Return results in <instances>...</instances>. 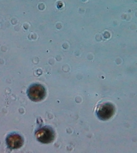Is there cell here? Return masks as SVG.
I'll return each instance as SVG.
<instances>
[{"mask_svg": "<svg viewBox=\"0 0 137 153\" xmlns=\"http://www.w3.org/2000/svg\"><path fill=\"white\" fill-rule=\"evenodd\" d=\"M37 140L43 143H51L55 138V133L53 129L49 127L44 126L38 129L35 133Z\"/></svg>", "mask_w": 137, "mask_h": 153, "instance_id": "cell-1", "label": "cell"}, {"mask_svg": "<svg viewBox=\"0 0 137 153\" xmlns=\"http://www.w3.org/2000/svg\"><path fill=\"white\" fill-rule=\"evenodd\" d=\"M28 95L32 101L38 102L43 100L46 96V91L41 85H32L28 91Z\"/></svg>", "mask_w": 137, "mask_h": 153, "instance_id": "cell-2", "label": "cell"}, {"mask_svg": "<svg viewBox=\"0 0 137 153\" xmlns=\"http://www.w3.org/2000/svg\"><path fill=\"white\" fill-rule=\"evenodd\" d=\"M114 112V108L113 105L109 103H105L99 106L96 113L97 117L100 119L106 120L111 118Z\"/></svg>", "mask_w": 137, "mask_h": 153, "instance_id": "cell-3", "label": "cell"}]
</instances>
